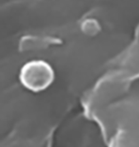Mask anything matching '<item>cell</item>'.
Listing matches in <instances>:
<instances>
[{
    "mask_svg": "<svg viewBox=\"0 0 139 147\" xmlns=\"http://www.w3.org/2000/svg\"><path fill=\"white\" fill-rule=\"evenodd\" d=\"M53 79L52 67L43 61H33L26 64L21 70V80L25 86L31 89L44 88Z\"/></svg>",
    "mask_w": 139,
    "mask_h": 147,
    "instance_id": "obj_1",
    "label": "cell"
},
{
    "mask_svg": "<svg viewBox=\"0 0 139 147\" xmlns=\"http://www.w3.org/2000/svg\"><path fill=\"white\" fill-rule=\"evenodd\" d=\"M82 30L89 35H93L98 32L100 30L99 24L97 23L96 20L94 19H88L86 20L82 25Z\"/></svg>",
    "mask_w": 139,
    "mask_h": 147,
    "instance_id": "obj_2",
    "label": "cell"
}]
</instances>
